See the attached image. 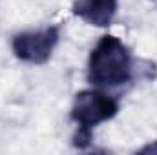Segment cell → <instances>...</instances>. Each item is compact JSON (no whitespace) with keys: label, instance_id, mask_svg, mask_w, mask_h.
<instances>
[{"label":"cell","instance_id":"obj_5","mask_svg":"<svg viewBox=\"0 0 157 155\" xmlns=\"http://www.w3.org/2000/svg\"><path fill=\"white\" fill-rule=\"evenodd\" d=\"M137 153H139V155H157V141L148 142V144H146V146H143Z\"/></svg>","mask_w":157,"mask_h":155},{"label":"cell","instance_id":"obj_2","mask_svg":"<svg viewBox=\"0 0 157 155\" xmlns=\"http://www.w3.org/2000/svg\"><path fill=\"white\" fill-rule=\"evenodd\" d=\"M119 113V100L101 89H82L73 99V106L70 119L77 124V131L73 135V146L78 150H86L91 144L93 130L112 120Z\"/></svg>","mask_w":157,"mask_h":155},{"label":"cell","instance_id":"obj_6","mask_svg":"<svg viewBox=\"0 0 157 155\" xmlns=\"http://www.w3.org/2000/svg\"><path fill=\"white\" fill-rule=\"evenodd\" d=\"M152 2H154V4H155V6H157V0H152Z\"/></svg>","mask_w":157,"mask_h":155},{"label":"cell","instance_id":"obj_4","mask_svg":"<svg viewBox=\"0 0 157 155\" xmlns=\"http://www.w3.org/2000/svg\"><path fill=\"white\" fill-rule=\"evenodd\" d=\"M119 0H75L73 15L95 28H108L117 15Z\"/></svg>","mask_w":157,"mask_h":155},{"label":"cell","instance_id":"obj_1","mask_svg":"<svg viewBox=\"0 0 157 155\" xmlns=\"http://www.w3.org/2000/svg\"><path fill=\"white\" fill-rule=\"evenodd\" d=\"M86 78L95 88H119L133 78V59L115 35H102L88 59Z\"/></svg>","mask_w":157,"mask_h":155},{"label":"cell","instance_id":"obj_3","mask_svg":"<svg viewBox=\"0 0 157 155\" xmlns=\"http://www.w3.org/2000/svg\"><path fill=\"white\" fill-rule=\"evenodd\" d=\"M59 40H60V28L48 26L37 31L17 33L11 40V49L18 60L40 66L51 59Z\"/></svg>","mask_w":157,"mask_h":155}]
</instances>
